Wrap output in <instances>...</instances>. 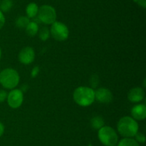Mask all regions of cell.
I'll list each match as a JSON object with an SVG mask.
<instances>
[{
    "label": "cell",
    "mask_w": 146,
    "mask_h": 146,
    "mask_svg": "<svg viewBox=\"0 0 146 146\" xmlns=\"http://www.w3.org/2000/svg\"><path fill=\"white\" fill-rule=\"evenodd\" d=\"M138 128L136 120L129 116L121 117L117 125L118 133L124 137H133L138 132Z\"/></svg>",
    "instance_id": "1"
},
{
    "label": "cell",
    "mask_w": 146,
    "mask_h": 146,
    "mask_svg": "<svg viewBox=\"0 0 146 146\" xmlns=\"http://www.w3.org/2000/svg\"><path fill=\"white\" fill-rule=\"evenodd\" d=\"M74 100L76 104L82 107H87L95 100V90L91 87H78L74 92Z\"/></svg>",
    "instance_id": "2"
},
{
    "label": "cell",
    "mask_w": 146,
    "mask_h": 146,
    "mask_svg": "<svg viewBox=\"0 0 146 146\" xmlns=\"http://www.w3.org/2000/svg\"><path fill=\"white\" fill-rule=\"evenodd\" d=\"M19 82V74L17 70L7 68L0 72V83L6 89H14Z\"/></svg>",
    "instance_id": "3"
},
{
    "label": "cell",
    "mask_w": 146,
    "mask_h": 146,
    "mask_svg": "<svg viewBox=\"0 0 146 146\" xmlns=\"http://www.w3.org/2000/svg\"><path fill=\"white\" fill-rule=\"evenodd\" d=\"M98 137L105 146H115L118 144V136L115 130L110 126H104L98 130Z\"/></svg>",
    "instance_id": "4"
},
{
    "label": "cell",
    "mask_w": 146,
    "mask_h": 146,
    "mask_svg": "<svg viewBox=\"0 0 146 146\" xmlns=\"http://www.w3.org/2000/svg\"><path fill=\"white\" fill-rule=\"evenodd\" d=\"M37 15L40 21L46 24H52L56 20V11L55 9L48 4L40 7Z\"/></svg>",
    "instance_id": "5"
},
{
    "label": "cell",
    "mask_w": 146,
    "mask_h": 146,
    "mask_svg": "<svg viewBox=\"0 0 146 146\" xmlns=\"http://www.w3.org/2000/svg\"><path fill=\"white\" fill-rule=\"evenodd\" d=\"M50 34L54 40L56 41L62 42L68 39L69 35V30L67 26L64 23L56 21L51 24Z\"/></svg>",
    "instance_id": "6"
},
{
    "label": "cell",
    "mask_w": 146,
    "mask_h": 146,
    "mask_svg": "<svg viewBox=\"0 0 146 146\" xmlns=\"http://www.w3.org/2000/svg\"><path fill=\"white\" fill-rule=\"evenodd\" d=\"M7 103L13 109L19 108L24 101V94L19 89H12L7 94Z\"/></svg>",
    "instance_id": "7"
},
{
    "label": "cell",
    "mask_w": 146,
    "mask_h": 146,
    "mask_svg": "<svg viewBox=\"0 0 146 146\" xmlns=\"http://www.w3.org/2000/svg\"><path fill=\"white\" fill-rule=\"evenodd\" d=\"M19 60L24 64H29L35 59V52L31 47H26L19 52L18 56Z\"/></svg>",
    "instance_id": "8"
},
{
    "label": "cell",
    "mask_w": 146,
    "mask_h": 146,
    "mask_svg": "<svg viewBox=\"0 0 146 146\" xmlns=\"http://www.w3.org/2000/svg\"><path fill=\"white\" fill-rule=\"evenodd\" d=\"M113 99L112 92L108 89L105 87H101L95 91V100L98 102L108 104L112 102Z\"/></svg>",
    "instance_id": "9"
},
{
    "label": "cell",
    "mask_w": 146,
    "mask_h": 146,
    "mask_svg": "<svg viewBox=\"0 0 146 146\" xmlns=\"http://www.w3.org/2000/svg\"><path fill=\"white\" fill-rule=\"evenodd\" d=\"M144 97H145L144 90L139 87H133L128 93V99L131 102H139L143 100Z\"/></svg>",
    "instance_id": "10"
},
{
    "label": "cell",
    "mask_w": 146,
    "mask_h": 146,
    "mask_svg": "<svg viewBox=\"0 0 146 146\" xmlns=\"http://www.w3.org/2000/svg\"><path fill=\"white\" fill-rule=\"evenodd\" d=\"M131 115L135 120H143L146 117V107L143 104H138L131 109Z\"/></svg>",
    "instance_id": "11"
},
{
    "label": "cell",
    "mask_w": 146,
    "mask_h": 146,
    "mask_svg": "<svg viewBox=\"0 0 146 146\" xmlns=\"http://www.w3.org/2000/svg\"><path fill=\"white\" fill-rule=\"evenodd\" d=\"M38 5L34 2L29 3L26 8V12L28 18H34L38 14Z\"/></svg>",
    "instance_id": "12"
},
{
    "label": "cell",
    "mask_w": 146,
    "mask_h": 146,
    "mask_svg": "<svg viewBox=\"0 0 146 146\" xmlns=\"http://www.w3.org/2000/svg\"><path fill=\"white\" fill-rule=\"evenodd\" d=\"M26 32L30 37H34L36 35L38 31V24L35 21H30L27 27H26Z\"/></svg>",
    "instance_id": "13"
},
{
    "label": "cell",
    "mask_w": 146,
    "mask_h": 146,
    "mask_svg": "<svg viewBox=\"0 0 146 146\" xmlns=\"http://www.w3.org/2000/svg\"><path fill=\"white\" fill-rule=\"evenodd\" d=\"M104 120L101 116L97 115L93 117L91 120V125L95 130H99L102 127H104Z\"/></svg>",
    "instance_id": "14"
},
{
    "label": "cell",
    "mask_w": 146,
    "mask_h": 146,
    "mask_svg": "<svg viewBox=\"0 0 146 146\" xmlns=\"http://www.w3.org/2000/svg\"><path fill=\"white\" fill-rule=\"evenodd\" d=\"M30 21H31L29 20V18H28L27 17H24V16H21V17L17 18V19L16 20L15 24L19 29H26Z\"/></svg>",
    "instance_id": "15"
},
{
    "label": "cell",
    "mask_w": 146,
    "mask_h": 146,
    "mask_svg": "<svg viewBox=\"0 0 146 146\" xmlns=\"http://www.w3.org/2000/svg\"><path fill=\"white\" fill-rule=\"evenodd\" d=\"M118 146H140L139 143L132 137H124L118 143Z\"/></svg>",
    "instance_id": "16"
},
{
    "label": "cell",
    "mask_w": 146,
    "mask_h": 146,
    "mask_svg": "<svg viewBox=\"0 0 146 146\" xmlns=\"http://www.w3.org/2000/svg\"><path fill=\"white\" fill-rule=\"evenodd\" d=\"M12 6L13 0H1L0 1V9L2 12H7L10 11Z\"/></svg>",
    "instance_id": "17"
},
{
    "label": "cell",
    "mask_w": 146,
    "mask_h": 146,
    "mask_svg": "<svg viewBox=\"0 0 146 146\" xmlns=\"http://www.w3.org/2000/svg\"><path fill=\"white\" fill-rule=\"evenodd\" d=\"M38 37L42 41H46L50 37V30L47 27H41L38 31Z\"/></svg>",
    "instance_id": "18"
},
{
    "label": "cell",
    "mask_w": 146,
    "mask_h": 146,
    "mask_svg": "<svg viewBox=\"0 0 146 146\" xmlns=\"http://www.w3.org/2000/svg\"><path fill=\"white\" fill-rule=\"evenodd\" d=\"M134 137H135V140L138 143H144L145 142V136L143 133L138 132Z\"/></svg>",
    "instance_id": "19"
},
{
    "label": "cell",
    "mask_w": 146,
    "mask_h": 146,
    "mask_svg": "<svg viewBox=\"0 0 146 146\" xmlns=\"http://www.w3.org/2000/svg\"><path fill=\"white\" fill-rule=\"evenodd\" d=\"M98 75H96V74H94V75L91 77V80H90V82H91V86H92V87H96L97 86H98V82H99V80H98Z\"/></svg>",
    "instance_id": "20"
},
{
    "label": "cell",
    "mask_w": 146,
    "mask_h": 146,
    "mask_svg": "<svg viewBox=\"0 0 146 146\" xmlns=\"http://www.w3.org/2000/svg\"><path fill=\"white\" fill-rule=\"evenodd\" d=\"M7 92L4 90H0V103L3 102L7 97Z\"/></svg>",
    "instance_id": "21"
},
{
    "label": "cell",
    "mask_w": 146,
    "mask_h": 146,
    "mask_svg": "<svg viewBox=\"0 0 146 146\" xmlns=\"http://www.w3.org/2000/svg\"><path fill=\"white\" fill-rule=\"evenodd\" d=\"M4 24H5V17L2 11H0V29L4 27Z\"/></svg>",
    "instance_id": "22"
},
{
    "label": "cell",
    "mask_w": 146,
    "mask_h": 146,
    "mask_svg": "<svg viewBox=\"0 0 146 146\" xmlns=\"http://www.w3.org/2000/svg\"><path fill=\"white\" fill-rule=\"evenodd\" d=\"M38 72H39V68H38V67H34V68H33L32 71H31V77L34 78V77H36L38 75Z\"/></svg>",
    "instance_id": "23"
},
{
    "label": "cell",
    "mask_w": 146,
    "mask_h": 146,
    "mask_svg": "<svg viewBox=\"0 0 146 146\" xmlns=\"http://www.w3.org/2000/svg\"><path fill=\"white\" fill-rule=\"evenodd\" d=\"M135 3L138 4V5L142 7L143 8L146 7V0H133Z\"/></svg>",
    "instance_id": "24"
},
{
    "label": "cell",
    "mask_w": 146,
    "mask_h": 146,
    "mask_svg": "<svg viewBox=\"0 0 146 146\" xmlns=\"http://www.w3.org/2000/svg\"><path fill=\"white\" fill-rule=\"evenodd\" d=\"M4 126L3 125V123H1L0 122V137L2 136V135L4 134Z\"/></svg>",
    "instance_id": "25"
},
{
    "label": "cell",
    "mask_w": 146,
    "mask_h": 146,
    "mask_svg": "<svg viewBox=\"0 0 146 146\" xmlns=\"http://www.w3.org/2000/svg\"><path fill=\"white\" fill-rule=\"evenodd\" d=\"M1 47H0V59H1Z\"/></svg>",
    "instance_id": "26"
},
{
    "label": "cell",
    "mask_w": 146,
    "mask_h": 146,
    "mask_svg": "<svg viewBox=\"0 0 146 146\" xmlns=\"http://www.w3.org/2000/svg\"><path fill=\"white\" fill-rule=\"evenodd\" d=\"M0 1H1V0H0Z\"/></svg>",
    "instance_id": "27"
}]
</instances>
